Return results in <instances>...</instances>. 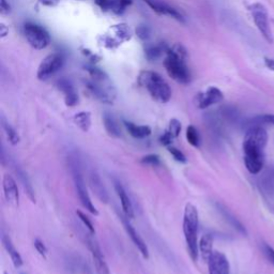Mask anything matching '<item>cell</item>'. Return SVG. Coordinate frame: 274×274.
<instances>
[{
  "instance_id": "1",
  "label": "cell",
  "mask_w": 274,
  "mask_h": 274,
  "mask_svg": "<svg viewBox=\"0 0 274 274\" xmlns=\"http://www.w3.org/2000/svg\"><path fill=\"white\" fill-rule=\"evenodd\" d=\"M186 59V50L181 45L176 44L172 50L167 52V56L164 60L165 70L170 78L182 85H186L191 80V73H190Z\"/></svg>"
},
{
  "instance_id": "2",
  "label": "cell",
  "mask_w": 274,
  "mask_h": 274,
  "mask_svg": "<svg viewBox=\"0 0 274 274\" xmlns=\"http://www.w3.org/2000/svg\"><path fill=\"white\" fill-rule=\"evenodd\" d=\"M200 226L198 210L191 202L186 204L184 213V234L186 242L188 255L193 262H196L200 254V243L197 239Z\"/></svg>"
},
{
  "instance_id": "3",
  "label": "cell",
  "mask_w": 274,
  "mask_h": 274,
  "mask_svg": "<svg viewBox=\"0 0 274 274\" xmlns=\"http://www.w3.org/2000/svg\"><path fill=\"white\" fill-rule=\"evenodd\" d=\"M90 80L87 82V87L98 101L105 104H112L117 96L115 86L106 73L96 68H89Z\"/></svg>"
},
{
  "instance_id": "4",
  "label": "cell",
  "mask_w": 274,
  "mask_h": 274,
  "mask_svg": "<svg viewBox=\"0 0 274 274\" xmlns=\"http://www.w3.org/2000/svg\"><path fill=\"white\" fill-rule=\"evenodd\" d=\"M138 84L148 91L150 96L158 103H167L172 98V89L161 75L154 71H142Z\"/></svg>"
},
{
  "instance_id": "5",
  "label": "cell",
  "mask_w": 274,
  "mask_h": 274,
  "mask_svg": "<svg viewBox=\"0 0 274 274\" xmlns=\"http://www.w3.org/2000/svg\"><path fill=\"white\" fill-rule=\"evenodd\" d=\"M68 165H70V172L72 174V178L74 181V186L78 192V198L82 204V207L86 210H88L90 213H92L94 216H98V211L94 207V202H91L90 196L87 192L85 180H84L82 172V165L80 162L78 156H71L68 158Z\"/></svg>"
},
{
  "instance_id": "6",
  "label": "cell",
  "mask_w": 274,
  "mask_h": 274,
  "mask_svg": "<svg viewBox=\"0 0 274 274\" xmlns=\"http://www.w3.org/2000/svg\"><path fill=\"white\" fill-rule=\"evenodd\" d=\"M24 36L30 46L34 50L46 48L50 43V36L48 30L34 22H26L24 25Z\"/></svg>"
},
{
  "instance_id": "7",
  "label": "cell",
  "mask_w": 274,
  "mask_h": 274,
  "mask_svg": "<svg viewBox=\"0 0 274 274\" xmlns=\"http://www.w3.org/2000/svg\"><path fill=\"white\" fill-rule=\"evenodd\" d=\"M248 10L252 15L253 20L257 29L260 30V32L264 36V39L268 43H273V34L272 30L270 27L269 22V15L268 11L266 9V6L262 4H253L248 6Z\"/></svg>"
},
{
  "instance_id": "8",
  "label": "cell",
  "mask_w": 274,
  "mask_h": 274,
  "mask_svg": "<svg viewBox=\"0 0 274 274\" xmlns=\"http://www.w3.org/2000/svg\"><path fill=\"white\" fill-rule=\"evenodd\" d=\"M264 150L253 144L243 142V154H244V164L246 170L252 174H260L264 167Z\"/></svg>"
},
{
  "instance_id": "9",
  "label": "cell",
  "mask_w": 274,
  "mask_h": 274,
  "mask_svg": "<svg viewBox=\"0 0 274 274\" xmlns=\"http://www.w3.org/2000/svg\"><path fill=\"white\" fill-rule=\"evenodd\" d=\"M64 64V58L62 54H58V52L50 54L41 62L39 68H38L36 78L40 80H46L60 71Z\"/></svg>"
},
{
  "instance_id": "10",
  "label": "cell",
  "mask_w": 274,
  "mask_h": 274,
  "mask_svg": "<svg viewBox=\"0 0 274 274\" xmlns=\"http://www.w3.org/2000/svg\"><path fill=\"white\" fill-rule=\"evenodd\" d=\"M207 262L209 274H230V262L222 252L213 250Z\"/></svg>"
},
{
  "instance_id": "11",
  "label": "cell",
  "mask_w": 274,
  "mask_h": 274,
  "mask_svg": "<svg viewBox=\"0 0 274 274\" xmlns=\"http://www.w3.org/2000/svg\"><path fill=\"white\" fill-rule=\"evenodd\" d=\"M144 2L158 14L167 15V16H170L180 22H184V16L182 13L163 0H144Z\"/></svg>"
},
{
  "instance_id": "12",
  "label": "cell",
  "mask_w": 274,
  "mask_h": 274,
  "mask_svg": "<svg viewBox=\"0 0 274 274\" xmlns=\"http://www.w3.org/2000/svg\"><path fill=\"white\" fill-rule=\"evenodd\" d=\"M87 242L91 255H92L96 274H110L108 264L106 262L104 254L102 253V250L100 246L98 244V242L94 239H88Z\"/></svg>"
},
{
  "instance_id": "13",
  "label": "cell",
  "mask_w": 274,
  "mask_h": 274,
  "mask_svg": "<svg viewBox=\"0 0 274 274\" xmlns=\"http://www.w3.org/2000/svg\"><path fill=\"white\" fill-rule=\"evenodd\" d=\"M121 218V222H122L124 224V230L128 234V237H130V239L132 240V242L135 244V246L138 248V250L140 252V254L142 255L144 258H146V260H148L149 258V250H148V246L146 243H144V241L142 240V238L140 236V234L137 232L135 230V228L133 227V225L130 223V218H128L126 216H120Z\"/></svg>"
},
{
  "instance_id": "14",
  "label": "cell",
  "mask_w": 274,
  "mask_h": 274,
  "mask_svg": "<svg viewBox=\"0 0 274 274\" xmlns=\"http://www.w3.org/2000/svg\"><path fill=\"white\" fill-rule=\"evenodd\" d=\"M224 98V94L216 87H209L204 92L200 94L197 98V106L200 110H206L210 106L222 102Z\"/></svg>"
},
{
  "instance_id": "15",
  "label": "cell",
  "mask_w": 274,
  "mask_h": 274,
  "mask_svg": "<svg viewBox=\"0 0 274 274\" xmlns=\"http://www.w3.org/2000/svg\"><path fill=\"white\" fill-rule=\"evenodd\" d=\"M2 186L4 192V198L14 207H18L20 202V194H18V188L16 184V181L10 174H4L2 180Z\"/></svg>"
},
{
  "instance_id": "16",
  "label": "cell",
  "mask_w": 274,
  "mask_h": 274,
  "mask_svg": "<svg viewBox=\"0 0 274 274\" xmlns=\"http://www.w3.org/2000/svg\"><path fill=\"white\" fill-rule=\"evenodd\" d=\"M57 87L64 94V102L68 108H73L78 103V96L70 80L62 78L57 82Z\"/></svg>"
},
{
  "instance_id": "17",
  "label": "cell",
  "mask_w": 274,
  "mask_h": 274,
  "mask_svg": "<svg viewBox=\"0 0 274 274\" xmlns=\"http://www.w3.org/2000/svg\"><path fill=\"white\" fill-rule=\"evenodd\" d=\"M181 128V122L178 119H172L170 121L167 130L161 135V137H160V142H161V144H163L165 147L172 146V142L180 135Z\"/></svg>"
},
{
  "instance_id": "18",
  "label": "cell",
  "mask_w": 274,
  "mask_h": 274,
  "mask_svg": "<svg viewBox=\"0 0 274 274\" xmlns=\"http://www.w3.org/2000/svg\"><path fill=\"white\" fill-rule=\"evenodd\" d=\"M115 190L120 200V204H121V207H122L124 216L128 218H134L135 213H134L133 204L130 200V197H128V195L126 194L124 188L121 186L119 182L115 181Z\"/></svg>"
},
{
  "instance_id": "19",
  "label": "cell",
  "mask_w": 274,
  "mask_h": 274,
  "mask_svg": "<svg viewBox=\"0 0 274 274\" xmlns=\"http://www.w3.org/2000/svg\"><path fill=\"white\" fill-rule=\"evenodd\" d=\"M90 186L92 191L96 193V195L98 197V200H102L103 202H108L110 197L106 191L105 186H103V182L101 180V177L98 176V174L96 170H92L90 172Z\"/></svg>"
},
{
  "instance_id": "20",
  "label": "cell",
  "mask_w": 274,
  "mask_h": 274,
  "mask_svg": "<svg viewBox=\"0 0 274 274\" xmlns=\"http://www.w3.org/2000/svg\"><path fill=\"white\" fill-rule=\"evenodd\" d=\"M13 168H14L15 174H16L18 178L20 179V184H22V188H24L26 194L28 195L29 200H32V202H36L34 190V188H32V182H30L29 177L27 176V174L24 172V170H22V167H20V166H18V165H16V164H13Z\"/></svg>"
},
{
  "instance_id": "21",
  "label": "cell",
  "mask_w": 274,
  "mask_h": 274,
  "mask_svg": "<svg viewBox=\"0 0 274 274\" xmlns=\"http://www.w3.org/2000/svg\"><path fill=\"white\" fill-rule=\"evenodd\" d=\"M103 124H104L105 131L108 132V134L110 137H114V138H119V137H121L120 126L118 124V121L116 120V118L114 117L112 114H108V112L104 114Z\"/></svg>"
},
{
  "instance_id": "22",
  "label": "cell",
  "mask_w": 274,
  "mask_h": 274,
  "mask_svg": "<svg viewBox=\"0 0 274 274\" xmlns=\"http://www.w3.org/2000/svg\"><path fill=\"white\" fill-rule=\"evenodd\" d=\"M2 241L4 248H6L8 254H9L10 257H11V260H12V262L14 264V267L15 268H20L22 266V258L20 255V253L18 252V250L15 248V246H13V243H12V241H11L9 236L2 234Z\"/></svg>"
},
{
  "instance_id": "23",
  "label": "cell",
  "mask_w": 274,
  "mask_h": 274,
  "mask_svg": "<svg viewBox=\"0 0 274 274\" xmlns=\"http://www.w3.org/2000/svg\"><path fill=\"white\" fill-rule=\"evenodd\" d=\"M124 126L126 131L132 137L137 140H142L151 135V128L148 126H137L130 121H124Z\"/></svg>"
},
{
  "instance_id": "24",
  "label": "cell",
  "mask_w": 274,
  "mask_h": 274,
  "mask_svg": "<svg viewBox=\"0 0 274 274\" xmlns=\"http://www.w3.org/2000/svg\"><path fill=\"white\" fill-rule=\"evenodd\" d=\"M246 130L252 126H274V115L272 114H264V115H258L254 118L248 119L246 122Z\"/></svg>"
},
{
  "instance_id": "25",
  "label": "cell",
  "mask_w": 274,
  "mask_h": 274,
  "mask_svg": "<svg viewBox=\"0 0 274 274\" xmlns=\"http://www.w3.org/2000/svg\"><path fill=\"white\" fill-rule=\"evenodd\" d=\"M200 250L204 260L208 262L209 257L213 253V238L210 234H204L200 241Z\"/></svg>"
},
{
  "instance_id": "26",
  "label": "cell",
  "mask_w": 274,
  "mask_h": 274,
  "mask_svg": "<svg viewBox=\"0 0 274 274\" xmlns=\"http://www.w3.org/2000/svg\"><path fill=\"white\" fill-rule=\"evenodd\" d=\"M73 121L82 132H88L91 126V114L89 112H78L74 115Z\"/></svg>"
},
{
  "instance_id": "27",
  "label": "cell",
  "mask_w": 274,
  "mask_h": 274,
  "mask_svg": "<svg viewBox=\"0 0 274 274\" xmlns=\"http://www.w3.org/2000/svg\"><path fill=\"white\" fill-rule=\"evenodd\" d=\"M218 211H220V213H222V216L226 218V220H228V223H230L232 227H234L236 230H239L240 232L246 234V230L244 226H243V225L239 222V220L232 214V213H230V211H228L227 209H225V208L223 207V206H220V204H218Z\"/></svg>"
},
{
  "instance_id": "28",
  "label": "cell",
  "mask_w": 274,
  "mask_h": 274,
  "mask_svg": "<svg viewBox=\"0 0 274 274\" xmlns=\"http://www.w3.org/2000/svg\"><path fill=\"white\" fill-rule=\"evenodd\" d=\"M2 128L4 131L6 133V136L8 140H9V142L11 144H13V146H15V144H18L20 140V137L18 135V133L15 131V128L13 126H10L9 122H6V120L2 117Z\"/></svg>"
},
{
  "instance_id": "29",
  "label": "cell",
  "mask_w": 274,
  "mask_h": 274,
  "mask_svg": "<svg viewBox=\"0 0 274 274\" xmlns=\"http://www.w3.org/2000/svg\"><path fill=\"white\" fill-rule=\"evenodd\" d=\"M186 140L191 146L200 148V136L197 128L194 126H188L186 128Z\"/></svg>"
},
{
  "instance_id": "30",
  "label": "cell",
  "mask_w": 274,
  "mask_h": 274,
  "mask_svg": "<svg viewBox=\"0 0 274 274\" xmlns=\"http://www.w3.org/2000/svg\"><path fill=\"white\" fill-rule=\"evenodd\" d=\"M76 216H78V218L80 220V222L82 223V225L87 228L90 234H92V236L96 234L94 226L92 222L90 220V218L85 214V213H82L80 210H78V211H76Z\"/></svg>"
},
{
  "instance_id": "31",
  "label": "cell",
  "mask_w": 274,
  "mask_h": 274,
  "mask_svg": "<svg viewBox=\"0 0 274 274\" xmlns=\"http://www.w3.org/2000/svg\"><path fill=\"white\" fill-rule=\"evenodd\" d=\"M142 164L144 165H149V166H158L160 164H161V158H160V156L158 154H148L146 156H144L142 160H140Z\"/></svg>"
},
{
  "instance_id": "32",
  "label": "cell",
  "mask_w": 274,
  "mask_h": 274,
  "mask_svg": "<svg viewBox=\"0 0 274 274\" xmlns=\"http://www.w3.org/2000/svg\"><path fill=\"white\" fill-rule=\"evenodd\" d=\"M167 149H168V152L172 156V158H174V160H176L177 162H179V163H184V164L186 163L188 160H186V156L184 154V152L180 151V150L177 149V148L172 147V146L167 147Z\"/></svg>"
},
{
  "instance_id": "33",
  "label": "cell",
  "mask_w": 274,
  "mask_h": 274,
  "mask_svg": "<svg viewBox=\"0 0 274 274\" xmlns=\"http://www.w3.org/2000/svg\"><path fill=\"white\" fill-rule=\"evenodd\" d=\"M34 248L36 250V252L39 253L41 256H43L44 258L46 257V254H48V248L45 246L44 244V242L41 241L40 239H36L34 242Z\"/></svg>"
},
{
  "instance_id": "34",
  "label": "cell",
  "mask_w": 274,
  "mask_h": 274,
  "mask_svg": "<svg viewBox=\"0 0 274 274\" xmlns=\"http://www.w3.org/2000/svg\"><path fill=\"white\" fill-rule=\"evenodd\" d=\"M262 252L266 256V258L274 266V250L269 246L268 244H264L262 246Z\"/></svg>"
},
{
  "instance_id": "35",
  "label": "cell",
  "mask_w": 274,
  "mask_h": 274,
  "mask_svg": "<svg viewBox=\"0 0 274 274\" xmlns=\"http://www.w3.org/2000/svg\"><path fill=\"white\" fill-rule=\"evenodd\" d=\"M160 54H161V50H160L158 48H151L147 50V52H146L147 58L150 60L156 59L160 56Z\"/></svg>"
},
{
  "instance_id": "36",
  "label": "cell",
  "mask_w": 274,
  "mask_h": 274,
  "mask_svg": "<svg viewBox=\"0 0 274 274\" xmlns=\"http://www.w3.org/2000/svg\"><path fill=\"white\" fill-rule=\"evenodd\" d=\"M112 0H96V4L104 11H110Z\"/></svg>"
},
{
  "instance_id": "37",
  "label": "cell",
  "mask_w": 274,
  "mask_h": 274,
  "mask_svg": "<svg viewBox=\"0 0 274 274\" xmlns=\"http://www.w3.org/2000/svg\"><path fill=\"white\" fill-rule=\"evenodd\" d=\"M264 64H266V66L269 68V70L274 72V59L264 58Z\"/></svg>"
},
{
  "instance_id": "38",
  "label": "cell",
  "mask_w": 274,
  "mask_h": 274,
  "mask_svg": "<svg viewBox=\"0 0 274 274\" xmlns=\"http://www.w3.org/2000/svg\"><path fill=\"white\" fill-rule=\"evenodd\" d=\"M2 12L4 14H6L10 12V4H6V0H2Z\"/></svg>"
},
{
  "instance_id": "39",
  "label": "cell",
  "mask_w": 274,
  "mask_h": 274,
  "mask_svg": "<svg viewBox=\"0 0 274 274\" xmlns=\"http://www.w3.org/2000/svg\"><path fill=\"white\" fill-rule=\"evenodd\" d=\"M137 34H138V36L142 38V39H146V38L148 36V32H147V29L144 27H142L138 29V32H137Z\"/></svg>"
},
{
  "instance_id": "40",
  "label": "cell",
  "mask_w": 274,
  "mask_h": 274,
  "mask_svg": "<svg viewBox=\"0 0 274 274\" xmlns=\"http://www.w3.org/2000/svg\"><path fill=\"white\" fill-rule=\"evenodd\" d=\"M121 2H122L126 6H131L132 2H133L132 0H121Z\"/></svg>"
},
{
  "instance_id": "41",
  "label": "cell",
  "mask_w": 274,
  "mask_h": 274,
  "mask_svg": "<svg viewBox=\"0 0 274 274\" xmlns=\"http://www.w3.org/2000/svg\"><path fill=\"white\" fill-rule=\"evenodd\" d=\"M52 2H58V0H52Z\"/></svg>"
}]
</instances>
